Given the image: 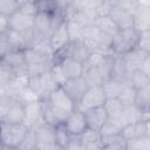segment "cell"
Segmentation results:
<instances>
[{
  "label": "cell",
  "mask_w": 150,
  "mask_h": 150,
  "mask_svg": "<svg viewBox=\"0 0 150 150\" xmlns=\"http://www.w3.org/2000/svg\"><path fill=\"white\" fill-rule=\"evenodd\" d=\"M64 18L60 13H45L38 12L33 20V41L38 40H49L53 30L62 23Z\"/></svg>",
  "instance_id": "obj_1"
},
{
  "label": "cell",
  "mask_w": 150,
  "mask_h": 150,
  "mask_svg": "<svg viewBox=\"0 0 150 150\" xmlns=\"http://www.w3.org/2000/svg\"><path fill=\"white\" fill-rule=\"evenodd\" d=\"M47 100L52 105V109L59 123H63V121L76 109V104L69 98V96L61 87H57L55 90H53Z\"/></svg>",
  "instance_id": "obj_2"
},
{
  "label": "cell",
  "mask_w": 150,
  "mask_h": 150,
  "mask_svg": "<svg viewBox=\"0 0 150 150\" xmlns=\"http://www.w3.org/2000/svg\"><path fill=\"white\" fill-rule=\"evenodd\" d=\"M26 63L28 67V75H41L49 71L53 66V55L41 53L33 48H27L23 50Z\"/></svg>",
  "instance_id": "obj_3"
},
{
  "label": "cell",
  "mask_w": 150,
  "mask_h": 150,
  "mask_svg": "<svg viewBox=\"0 0 150 150\" xmlns=\"http://www.w3.org/2000/svg\"><path fill=\"white\" fill-rule=\"evenodd\" d=\"M138 30L135 28L118 30L111 39V50L114 56H121L137 46Z\"/></svg>",
  "instance_id": "obj_4"
},
{
  "label": "cell",
  "mask_w": 150,
  "mask_h": 150,
  "mask_svg": "<svg viewBox=\"0 0 150 150\" xmlns=\"http://www.w3.org/2000/svg\"><path fill=\"white\" fill-rule=\"evenodd\" d=\"M27 131L28 128L23 123L13 124L0 122V142L16 149L26 136Z\"/></svg>",
  "instance_id": "obj_5"
},
{
  "label": "cell",
  "mask_w": 150,
  "mask_h": 150,
  "mask_svg": "<svg viewBox=\"0 0 150 150\" xmlns=\"http://www.w3.org/2000/svg\"><path fill=\"white\" fill-rule=\"evenodd\" d=\"M28 88L38 96L39 100H45L49 94L57 88L49 71L41 75H28Z\"/></svg>",
  "instance_id": "obj_6"
},
{
  "label": "cell",
  "mask_w": 150,
  "mask_h": 150,
  "mask_svg": "<svg viewBox=\"0 0 150 150\" xmlns=\"http://www.w3.org/2000/svg\"><path fill=\"white\" fill-rule=\"evenodd\" d=\"M105 102V96L101 87H89L82 98L76 104V109L84 112L90 109L103 107Z\"/></svg>",
  "instance_id": "obj_7"
},
{
  "label": "cell",
  "mask_w": 150,
  "mask_h": 150,
  "mask_svg": "<svg viewBox=\"0 0 150 150\" xmlns=\"http://www.w3.org/2000/svg\"><path fill=\"white\" fill-rule=\"evenodd\" d=\"M110 120V118H109ZM114 122L117 123V125L122 129L128 124H132L136 122H150V110L148 111H142L135 105L130 107H124L122 114L120 115L118 118L112 120Z\"/></svg>",
  "instance_id": "obj_8"
},
{
  "label": "cell",
  "mask_w": 150,
  "mask_h": 150,
  "mask_svg": "<svg viewBox=\"0 0 150 150\" xmlns=\"http://www.w3.org/2000/svg\"><path fill=\"white\" fill-rule=\"evenodd\" d=\"M25 109V118H23V124L28 129H35L39 125L43 124V116H42V110H41V103L39 101L29 102L23 104Z\"/></svg>",
  "instance_id": "obj_9"
},
{
  "label": "cell",
  "mask_w": 150,
  "mask_h": 150,
  "mask_svg": "<svg viewBox=\"0 0 150 150\" xmlns=\"http://www.w3.org/2000/svg\"><path fill=\"white\" fill-rule=\"evenodd\" d=\"M0 61L6 64L14 75H28V67L23 52H9Z\"/></svg>",
  "instance_id": "obj_10"
},
{
  "label": "cell",
  "mask_w": 150,
  "mask_h": 150,
  "mask_svg": "<svg viewBox=\"0 0 150 150\" xmlns=\"http://www.w3.org/2000/svg\"><path fill=\"white\" fill-rule=\"evenodd\" d=\"M63 125L70 136H80L88 129L84 114L77 109H75L63 121Z\"/></svg>",
  "instance_id": "obj_11"
},
{
  "label": "cell",
  "mask_w": 150,
  "mask_h": 150,
  "mask_svg": "<svg viewBox=\"0 0 150 150\" xmlns=\"http://www.w3.org/2000/svg\"><path fill=\"white\" fill-rule=\"evenodd\" d=\"M64 93L69 96V98L77 104L79 101L82 98V96L84 95V93L87 91V89L89 88V86L87 84V82L84 81V79L81 77H76V79H71V80H67V82L61 87Z\"/></svg>",
  "instance_id": "obj_12"
},
{
  "label": "cell",
  "mask_w": 150,
  "mask_h": 150,
  "mask_svg": "<svg viewBox=\"0 0 150 150\" xmlns=\"http://www.w3.org/2000/svg\"><path fill=\"white\" fill-rule=\"evenodd\" d=\"M109 16L114 21L118 30L134 28V15L130 12L115 6L112 4V0H111V9H110Z\"/></svg>",
  "instance_id": "obj_13"
},
{
  "label": "cell",
  "mask_w": 150,
  "mask_h": 150,
  "mask_svg": "<svg viewBox=\"0 0 150 150\" xmlns=\"http://www.w3.org/2000/svg\"><path fill=\"white\" fill-rule=\"evenodd\" d=\"M33 20H34V16L23 14V13L18 11L8 18L9 29L18 32V33H21V34L27 33V32L33 29Z\"/></svg>",
  "instance_id": "obj_14"
},
{
  "label": "cell",
  "mask_w": 150,
  "mask_h": 150,
  "mask_svg": "<svg viewBox=\"0 0 150 150\" xmlns=\"http://www.w3.org/2000/svg\"><path fill=\"white\" fill-rule=\"evenodd\" d=\"M149 55H150V53H146V52L141 50L138 48H134L132 50L121 55L120 57H121L124 67L127 68V70L129 73H132V71H136V70L139 69L141 63Z\"/></svg>",
  "instance_id": "obj_15"
},
{
  "label": "cell",
  "mask_w": 150,
  "mask_h": 150,
  "mask_svg": "<svg viewBox=\"0 0 150 150\" xmlns=\"http://www.w3.org/2000/svg\"><path fill=\"white\" fill-rule=\"evenodd\" d=\"M121 135L125 141L150 136V122H136L128 124L121 130Z\"/></svg>",
  "instance_id": "obj_16"
},
{
  "label": "cell",
  "mask_w": 150,
  "mask_h": 150,
  "mask_svg": "<svg viewBox=\"0 0 150 150\" xmlns=\"http://www.w3.org/2000/svg\"><path fill=\"white\" fill-rule=\"evenodd\" d=\"M134 28L138 32L150 29V9L148 1L139 0V6L134 14Z\"/></svg>",
  "instance_id": "obj_17"
},
{
  "label": "cell",
  "mask_w": 150,
  "mask_h": 150,
  "mask_svg": "<svg viewBox=\"0 0 150 150\" xmlns=\"http://www.w3.org/2000/svg\"><path fill=\"white\" fill-rule=\"evenodd\" d=\"M49 42H50V47L55 53H57L59 50H61L62 48H64L68 42H69V35H68V32H67V27H66V21H63L62 23H60L52 33L50 35V39H49Z\"/></svg>",
  "instance_id": "obj_18"
},
{
  "label": "cell",
  "mask_w": 150,
  "mask_h": 150,
  "mask_svg": "<svg viewBox=\"0 0 150 150\" xmlns=\"http://www.w3.org/2000/svg\"><path fill=\"white\" fill-rule=\"evenodd\" d=\"M27 87H28V75H15L13 80L8 83V86L5 87V90L11 100L19 102V97L21 93Z\"/></svg>",
  "instance_id": "obj_19"
},
{
  "label": "cell",
  "mask_w": 150,
  "mask_h": 150,
  "mask_svg": "<svg viewBox=\"0 0 150 150\" xmlns=\"http://www.w3.org/2000/svg\"><path fill=\"white\" fill-rule=\"evenodd\" d=\"M83 114H84V117H86L88 129H93V130H96V131H98L101 129V127L104 124V122L108 120L107 112H105L103 107L87 110Z\"/></svg>",
  "instance_id": "obj_20"
},
{
  "label": "cell",
  "mask_w": 150,
  "mask_h": 150,
  "mask_svg": "<svg viewBox=\"0 0 150 150\" xmlns=\"http://www.w3.org/2000/svg\"><path fill=\"white\" fill-rule=\"evenodd\" d=\"M33 130H34V134L38 141V149L55 143V127L54 125L43 123Z\"/></svg>",
  "instance_id": "obj_21"
},
{
  "label": "cell",
  "mask_w": 150,
  "mask_h": 150,
  "mask_svg": "<svg viewBox=\"0 0 150 150\" xmlns=\"http://www.w3.org/2000/svg\"><path fill=\"white\" fill-rule=\"evenodd\" d=\"M57 63L61 66L67 80H71V79H76V77L82 76L83 63H81L79 61H75L73 59H69V57H63Z\"/></svg>",
  "instance_id": "obj_22"
},
{
  "label": "cell",
  "mask_w": 150,
  "mask_h": 150,
  "mask_svg": "<svg viewBox=\"0 0 150 150\" xmlns=\"http://www.w3.org/2000/svg\"><path fill=\"white\" fill-rule=\"evenodd\" d=\"M23 118H25L23 104L18 101L12 100L8 104V108H7V111H6V115L2 122L16 124V123H23Z\"/></svg>",
  "instance_id": "obj_23"
},
{
  "label": "cell",
  "mask_w": 150,
  "mask_h": 150,
  "mask_svg": "<svg viewBox=\"0 0 150 150\" xmlns=\"http://www.w3.org/2000/svg\"><path fill=\"white\" fill-rule=\"evenodd\" d=\"M130 74L127 68L124 67L120 56H112V67H111V75L110 79L117 80L122 84H129Z\"/></svg>",
  "instance_id": "obj_24"
},
{
  "label": "cell",
  "mask_w": 150,
  "mask_h": 150,
  "mask_svg": "<svg viewBox=\"0 0 150 150\" xmlns=\"http://www.w3.org/2000/svg\"><path fill=\"white\" fill-rule=\"evenodd\" d=\"M82 77L87 82L89 87H101L105 81V76L102 73L100 67H93V68H83Z\"/></svg>",
  "instance_id": "obj_25"
},
{
  "label": "cell",
  "mask_w": 150,
  "mask_h": 150,
  "mask_svg": "<svg viewBox=\"0 0 150 150\" xmlns=\"http://www.w3.org/2000/svg\"><path fill=\"white\" fill-rule=\"evenodd\" d=\"M102 150H127V141L122 137L121 134L101 137Z\"/></svg>",
  "instance_id": "obj_26"
},
{
  "label": "cell",
  "mask_w": 150,
  "mask_h": 150,
  "mask_svg": "<svg viewBox=\"0 0 150 150\" xmlns=\"http://www.w3.org/2000/svg\"><path fill=\"white\" fill-rule=\"evenodd\" d=\"M123 86L124 84H122L117 80H114V79L107 80L101 86V88L103 90V94L105 96V100H109V98H118V96H120V94L122 91Z\"/></svg>",
  "instance_id": "obj_27"
},
{
  "label": "cell",
  "mask_w": 150,
  "mask_h": 150,
  "mask_svg": "<svg viewBox=\"0 0 150 150\" xmlns=\"http://www.w3.org/2000/svg\"><path fill=\"white\" fill-rule=\"evenodd\" d=\"M94 25L104 34L109 35L110 38H112L117 32L118 28L116 27V25L114 23V21L110 19V16H100L96 18V20L94 21Z\"/></svg>",
  "instance_id": "obj_28"
},
{
  "label": "cell",
  "mask_w": 150,
  "mask_h": 150,
  "mask_svg": "<svg viewBox=\"0 0 150 150\" xmlns=\"http://www.w3.org/2000/svg\"><path fill=\"white\" fill-rule=\"evenodd\" d=\"M103 108L107 112V116L108 118L110 120H116L120 117V115L122 114L124 107L123 104L121 103V101L118 98H109V100H105L104 104H103Z\"/></svg>",
  "instance_id": "obj_29"
},
{
  "label": "cell",
  "mask_w": 150,
  "mask_h": 150,
  "mask_svg": "<svg viewBox=\"0 0 150 150\" xmlns=\"http://www.w3.org/2000/svg\"><path fill=\"white\" fill-rule=\"evenodd\" d=\"M134 105L142 111L150 110V87L136 90V98Z\"/></svg>",
  "instance_id": "obj_30"
},
{
  "label": "cell",
  "mask_w": 150,
  "mask_h": 150,
  "mask_svg": "<svg viewBox=\"0 0 150 150\" xmlns=\"http://www.w3.org/2000/svg\"><path fill=\"white\" fill-rule=\"evenodd\" d=\"M129 86L134 87L136 90L150 87V76L141 73L139 70L132 71L129 77Z\"/></svg>",
  "instance_id": "obj_31"
},
{
  "label": "cell",
  "mask_w": 150,
  "mask_h": 150,
  "mask_svg": "<svg viewBox=\"0 0 150 150\" xmlns=\"http://www.w3.org/2000/svg\"><path fill=\"white\" fill-rule=\"evenodd\" d=\"M136 98V89L129 84H124L122 88V91L118 96V100L123 104V107H130L135 104Z\"/></svg>",
  "instance_id": "obj_32"
},
{
  "label": "cell",
  "mask_w": 150,
  "mask_h": 150,
  "mask_svg": "<svg viewBox=\"0 0 150 150\" xmlns=\"http://www.w3.org/2000/svg\"><path fill=\"white\" fill-rule=\"evenodd\" d=\"M70 135L69 132L66 130L63 123H59L57 125H55V143L62 148L63 150L66 149V146L68 145L69 141H70Z\"/></svg>",
  "instance_id": "obj_33"
},
{
  "label": "cell",
  "mask_w": 150,
  "mask_h": 150,
  "mask_svg": "<svg viewBox=\"0 0 150 150\" xmlns=\"http://www.w3.org/2000/svg\"><path fill=\"white\" fill-rule=\"evenodd\" d=\"M66 27H67V32L69 35V41L82 40V35H83V26L82 25H80L73 20H67Z\"/></svg>",
  "instance_id": "obj_34"
},
{
  "label": "cell",
  "mask_w": 150,
  "mask_h": 150,
  "mask_svg": "<svg viewBox=\"0 0 150 150\" xmlns=\"http://www.w3.org/2000/svg\"><path fill=\"white\" fill-rule=\"evenodd\" d=\"M40 103H41V110H42V116H43V121L45 123L47 124H50V125H57L59 122L55 117V114L52 109V105L49 104L48 100L45 98V100H40Z\"/></svg>",
  "instance_id": "obj_35"
},
{
  "label": "cell",
  "mask_w": 150,
  "mask_h": 150,
  "mask_svg": "<svg viewBox=\"0 0 150 150\" xmlns=\"http://www.w3.org/2000/svg\"><path fill=\"white\" fill-rule=\"evenodd\" d=\"M16 150H38V141L33 129H28L26 136L23 137Z\"/></svg>",
  "instance_id": "obj_36"
},
{
  "label": "cell",
  "mask_w": 150,
  "mask_h": 150,
  "mask_svg": "<svg viewBox=\"0 0 150 150\" xmlns=\"http://www.w3.org/2000/svg\"><path fill=\"white\" fill-rule=\"evenodd\" d=\"M80 138V142L83 146V149L90 144H94V143H97V142H101V136H100V132L96 131V130H93V129H87L83 134H81L79 136Z\"/></svg>",
  "instance_id": "obj_37"
},
{
  "label": "cell",
  "mask_w": 150,
  "mask_h": 150,
  "mask_svg": "<svg viewBox=\"0 0 150 150\" xmlns=\"http://www.w3.org/2000/svg\"><path fill=\"white\" fill-rule=\"evenodd\" d=\"M127 150H150V136L127 141Z\"/></svg>",
  "instance_id": "obj_38"
},
{
  "label": "cell",
  "mask_w": 150,
  "mask_h": 150,
  "mask_svg": "<svg viewBox=\"0 0 150 150\" xmlns=\"http://www.w3.org/2000/svg\"><path fill=\"white\" fill-rule=\"evenodd\" d=\"M121 128L117 125L116 122H114L112 120H107L104 122V124L101 127V129L98 130L100 136L101 137H108V136H114V135H118L121 134Z\"/></svg>",
  "instance_id": "obj_39"
},
{
  "label": "cell",
  "mask_w": 150,
  "mask_h": 150,
  "mask_svg": "<svg viewBox=\"0 0 150 150\" xmlns=\"http://www.w3.org/2000/svg\"><path fill=\"white\" fill-rule=\"evenodd\" d=\"M19 11V0H0V13L11 16Z\"/></svg>",
  "instance_id": "obj_40"
},
{
  "label": "cell",
  "mask_w": 150,
  "mask_h": 150,
  "mask_svg": "<svg viewBox=\"0 0 150 150\" xmlns=\"http://www.w3.org/2000/svg\"><path fill=\"white\" fill-rule=\"evenodd\" d=\"M49 73H50L52 77H53V80L57 87H62L67 82V77H66V75H64V73H63V70L59 63H53V66L49 69Z\"/></svg>",
  "instance_id": "obj_41"
},
{
  "label": "cell",
  "mask_w": 150,
  "mask_h": 150,
  "mask_svg": "<svg viewBox=\"0 0 150 150\" xmlns=\"http://www.w3.org/2000/svg\"><path fill=\"white\" fill-rule=\"evenodd\" d=\"M112 4L122 9L130 12L134 15L139 6V0H112Z\"/></svg>",
  "instance_id": "obj_42"
},
{
  "label": "cell",
  "mask_w": 150,
  "mask_h": 150,
  "mask_svg": "<svg viewBox=\"0 0 150 150\" xmlns=\"http://www.w3.org/2000/svg\"><path fill=\"white\" fill-rule=\"evenodd\" d=\"M14 73L0 61V88H5L8 86V83L13 80Z\"/></svg>",
  "instance_id": "obj_43"
},
{
  "label": "cell",
  "mask_w": 150,
  "mask_h": 150,
  "mask_svg": "<svg viewBox=\"0 0 150 150\" xmlns=\"http://www.w3.org/2000/svg\"><path fill=\"white\" fill-rule=\"evenodd\" d=\"M136 48L150 53V29L149 30H141L138 33V40Z\"/></svg>",
  "instance_id": "obj_44"
},
{
  "label": "cell",
  "mask_w": 150,
  "mask_h": 150,
  "mask_svg": "<svg viewBox=\"0 0 150 150\" xmlns=\"http://www.w3.org/2000/svg\"><path fill=\"white\" fill-rule=\"evenodd\" d=\"M19 12L34 16L38 11H36V2L30 1V0H19Z\"/></svg>",
  "instance_id": "obj_45"
},
{
  "label": "cell",
  "mask_w": 150,
  "mask_h": 150,
  "mask_svg": "<svg viewBox=\"0 0 150 150\" xmlns=\"http://www.w3.org/2000/svg\"><path fill=\"white\" fill-rule=\"evenodd\" d=\"M105 56L96 54V53H90L88 55V57L86 59V61L83 62V68H93V67H100L104 61H105Z\"/></svg>",
  "instance_id": "obj_46"
},
{
  "label": "cell",
  "mask_w": 150,
  "mask_h": 150,
  "mask_svg": "<svg viewBox=\"0 0 150 150\" xmlns=\"http://www.w3.org/2000/svg\"><path fill=\"white\" fill-rule=\"evenodd\" d=\"M34 101H39L38 96L27 87L20 95L19 97V102L22 103V104H26V103H29V102H34Z\"/></svg>",
  "instance_id": "obj_47"
},
{
  "label": "cell",
  "mask_w": 150,
  "mask_h": 150,
  "mask_svg": "<svg viewBox=\"0 0 150 150\" xmlns=\"http://www.w3.org/2000/svg\"><path fill=\"white\" fill-rule=\"evenodd\" d=\"M9 52H11V49H9V46L7 42L6 34H0V60L5 55H7Z\"/></svg>",
  "instance_id": "obj_48"
},
{
  "label": "cell",
  "mask_w": 150,
  "mask_h": 150,
  "mask_svg": "<svg viewBox=\"0 0 150 150\" xmlns=\"http://www.w3.org/2000/svg\"><path fill=\"white\" fill-rule=\"evenodd\" d=\"M64 150H84L81 142H80V138L79 136H71L70 137V141L68 143V145L66 146Z\"/></svg>",
  "instance_id": "obj_49"
},
{
  "label": "cell",
  "mask_w": 150,
  "mask_h": 150,
  "mask_svg": "<svg viewBox=\"0 0 150 150\" xmlns=\"http://www.w3.org/2000/svg\"><path fill=\"white\" fill-rule=\"evenodd\" d=\"M141 73H143V74H145V75H148V76H150V55L149 56H146L144 60H143V62L141 63V66H139V69H138Z\"/></svg>",
  "instance_id": "obj_50"
},
{
  "label": "cell",
  "mask_w": 150,
  "mask_h": 150,
  "mask_svg": "<svg viewBox=\"0 0 150 150\" xmlns=\"http://www.w3.org/2000/svg\"><path fill=\"white\" fill-rule=\"evenodd\" d=\"M9 29L8 25V16L0 13V34H5Z\"/></svg>",
  "instance_id": "obj_51"
},
{
  "label": "cell",
  "mask_w": 150,
  "mask_h": 150,
  "mask_svg": "<svg viewBox=\"0 0 150 150\" xmlns=\"http://www.w3.org/2000/svg\"><path fill=\"white\" fill-rule=\"evenodd\" d=\"M0 150H16V149L15 148H12L9 145H6V144H4V143L0 142Z\"/></svg>",
  "instance_id": "obj_52"
},
{
  "label": "cell",
  "mask_w": 150,
  "mask_h": 150,
  "mask_svg": "<svg viewBox=\"0 0 150 150\" xmlns=\"http://www.w3.org/2000/svg\"><path fill=\"white\" fill-rule=\"evenodd\" d=\"M38 150H39V149H38Z\"/></svg>",
  "instance_id": "obj_53"
}]
</instances>
